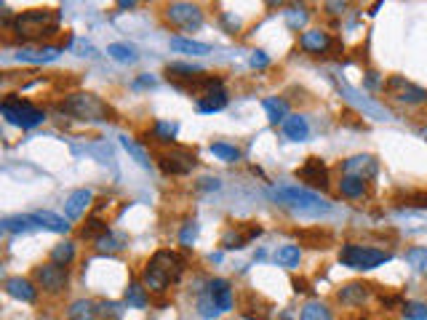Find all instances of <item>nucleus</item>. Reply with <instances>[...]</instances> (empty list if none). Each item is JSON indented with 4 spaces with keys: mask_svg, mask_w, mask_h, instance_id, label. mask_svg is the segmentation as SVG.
Instances as JSON below:
<instances>
[{
    "mask_svg": "<svg viewBox=\"0 0 427 320\" xmlns=\"http://www.w3.org/2000/svg\"><path fill=\"white\" fill-rule=\"evenodd\" d=\"M97 315H99V304L91 299H78L67 307L69 320H97Z\"/></svg>",
    "mask_w": 427,
    "mask_h": 320,
    "instance_id": "nucleus-22",
    "label": "nucleus"
},
{
    "mask_svg": "<svg viewBox=\"0 0 427 320\" xmlns=\"http://www.w3.org/2000/svg\"><path fill=\"white\" fill-rule=\"evenodd\" d=\"M99 315L118 320L120 315H123V310H120V304H115V302H102V304H99Z\"/></svg>",
    "mask_w": 427,
    "mask_h": 320,
    "instance_id": "nucleus-46",
    "label": "nucleus"
},
{
    "mask_svg": "<svg viewBox=\"0 0 427 320\" xmlns=\"http://www.w3.org/2000/svg\"><path fill=\"white\" fill-rule=\"evenodd\" d=\"M123 246H126V237L115 235L112 230H110V233H104V235L97 240V249H99V251H120Z\"/></svg>",
    "mask_w": 427,
    "mask_h": 320,
    "instance_id": "nucleus-40",
    "label": "nucleus"
},
{
    "mask_svg": "<svg viewBox=\"0 0 427 320\" xmlns=\"http://www.w3.org/2000/svg\"><path fill=\"white\" fill-rule=\"evenodd\" d=\"M294 291H296V294H305V291H310V288L305 280H294Z\"/></svg>",
    "mask_w": 427,
    "mask_h": 320,
    "instance_id": "nucleus-51",
    "label": "nucleus"
},
{
    "mask_svg": "<svg viewBox=\"0 0 427 320\" xmlns=\"http://www.w3.org/2000/svg\"><path fill=\"white\" fill-rule=\"evenodd\" d=\"M299 259H302V249H299V246H281V249L275 251V262H278L281 267H286V270L299 267Z\"/></svg>",
    "mask_w": 427,
    "mask_h": 320,
    "instance_id": "nucleus-28",
    "label": "nucleus"
},
{
    "mask_svg": "<svg viewBox=\"0 0 427 320\" xmlns=\"http://www.w3.org/2000/svg\"><path fill=\"white\" fill-rule=\"evenodd\" d=\"M262 107H265V112H267V120L270 123H286V118H289V104L283 99H265L262 101Z\"/></svg>",
    "mask_w": 427,
    "mask_h": 320,
    "instance_id": "nucleus-27",
    "label": "nucleus"
},
{
    "mask_svg": "<svg viewBox=\"0 0 427 320\" xmlns=\"http://www.w3.org/2000/svg\"><path fill=\"white\" fill-rule=\"evenodd\" d=\"M302 240H308L310 249H328L331 243V235L328 233H321V230H312V233H302Z\"/></svg>",
    "mask_w": 427,
    "mask_h": 320,
    "instance_id": "nucleus-44",
    "label": "nucleus"
},
{
    "mask_svg": "<svg viewBox=\"0 0 427 320\" xmlns=\"http://www.w3.org/2000/svg\"><path fill=\"white\" fill-rule=\"evenodd\" d=\"M366 85H369V88H376V85H379V81H376V72H369V78H366Z\"/></svg>",
    "mask_w": 427,
    "mask_h": 320,
    "instance_id": "nucleus-52",
    "label": "nucleus"
},
{
    "mask_svg": "<svg viewBox=\"0 0 427 320\" xmlns=\"http://www.w3.org/2000/svg\"><path fill=\"white\" fill-rule=\"evenodd\" d=\"M126 304L128 307H134V310H144L147 304H150V296H147V288H144V283H128V288H126Z\"/></svg>",
    "mask_w": 427,
    "mask_h": 320,
    "instance_id": "nucleus-26",
    "label": "nucleus"
},
{
    "mask_svg": "<svg viewBox=\"0 0 427 320\" xmlns=\"http://www.w3.org/2000/svg\"><path fill=\"white\" fill-rule=\"evenodd\" d=\"M107 53H110L115 62H123V65H134L139 59L137 51L131 49V46H126V43H112V46H107Z\"/></svg>",
    "mask_w": 427,
    "mask_h": 320,
    "instance_id": "nucleus-34",
    "label": "nucleus"
},
{
    "mask_svg": "<svg viewBox=\"0 0 427 320\" xmlns=\"http://www.w3.org/2000/svg\"><path fill=\"white\" fill-rule=\"evenodd\" d=\"M166 75H169V81L179 83V81H192V78L203 75V67H198V65H187V62H174V65L166 67Z\"/></svg>",
    "mask_w": 427,
    "mask_h": 320,
    "instance_id": "nucleus-24",
    "label": "nucleus"
},
{
    "mask_svg": "<svg viewBox=\"0 0 427 320\" xmlns=\"http://www.w3.org/2000/svg\"><path fill=\"white\" fill-rule=\"evenodd\" d=\"M185 272V259L171 249H160L153 253V259L147 262V267L142 272V283L155 294H163L169 286H174Z\"/></svg>",
    "mask_w": 427,
    "mask_h": 320,
    "instance_id": "nucleus-1",
    "label": "nucleus"
},
{
    "mask_svg": "<svg viewBox=\"0 0 427 320\" xmlns=\"http://www.w3.org/2000/svg\"><path fill=\"white\" fill-rule=\"evenodd\" d=\"M299 320H334L331 310L324 302H308L299 312Z\"/></svg>",
    "mask_w": 427,
    "mask_h": 320,
    "instance_id": "nucleus-32",
    "label": "nucleus"
},
{
    "mask_svg": "<svg viewBox=\"0 0 427 320\" xmlns=\"http://www.w3.org/2000/svg\"><path fill=\"white\" fill-rule=\"evenodd\" d=\"M195 237H198V221L195 219L185 221V224H182V233H179V243H182L185 249H192Z\"/></svg>",
    "mask_w": 427,
    "mask_h": 320,
    "instance_id": "nucleus-45",
    "label": "nucleus"
},
{
    "mask_svg": "<svg viewBox=\"0 0 427 320\" xmlns=\"http://www.w3.org/2000/svg\"><path fill=\"white\" fill-rule=\"evenodd\" d=\"M401 312L406 320H427V304L422 302H406L401 304Z\"/></svg>",
    "mask_w": 427,
    "mask_h": 320,
    "instance_id": "nucleus-42",
    "label": "nucleus"
},
{
    "mask_svg": "<svg viewBox=\"0 0 427 320\" xmlns=\"http://www.w3.org/2000/svg\"><path fill=\"white\" fill-rule=\"evenodd\" d=\"M331 46H334V40H331V35L324 33V30H308V33L299 37V49L308 51V53H315V56L326 53Z\"/></svg>",
    "mask_w": 427,
    "mask_h": 320,
    "instance_id": "nucleus-15",
    "label": "nucleus"
},
{
    "mask_svg": "<svg viewBox=\"0 0 427 320\" xmlns=\"http://www.w3.org/2000/svg\"><path fill=\"white\" fill-rule=\"evenodd\" d=\"M393 259L390 251H382V249H374V246H358V243H344L340 249V262L350 270L358 272H369L376 270L382 264H387Z\"/></svg>",
    "mask_w": 427,
    "mask_h": 320,
    "instance_id": "nucleus-5",
    "label": "nucleus"
},
{
    "mask_svg": "<svg viewBox=\"0 0 427 320\" xmlns=\"http://www.w3.org/2000/svg\"><path fill=\"white\" fill-rule=\"evenodd\" d=\"M208 150H211L214 158H219L224 163H235V160H240V150L238 147H233V144H227V142H214Z\"/></svg>",
    "mask_w": 427,
    "mask_h": 320,
    "instance_id": "nucleus-33",
    "label": "nucleus"
},
{
    "mask_svg": "<svg viewBox=\"0 0 427 320\" xmlns=\"http://www.w3.org/2000/svg\"><path fill=\"white\" fill-rule=\"evenodd\" d=\"M3 230L6 233H30L35 230V221H33V214H19V217H6L3 219Z\"/></svg>",
    "mask_w": 427,
    "mask_h": 320,
    "instance_id": "nucleus-30",
    "label": "nucleus"
},
{
    "mask_svg": "<svg viewBox=\"0 0 427 320\" xmlns=\"http://www.w3.org/2000/svg\"><path fill=\"white\" fill-rule=\"evenodd\" d=\"M198 315L203 320H214V318H219L222 312H219V307L214 304V299L208 296V291L203 288V294L198 296Z\"/></svg>",
    "mask_w": 427,
    "mask_h": 320,
    "instance_id": "nucleus-38",
    "label": "nucleus"
},
{
    "mask_svg": "<svg viewBox=\"0 0 427 320\" xmlns=\"http://www.w3.org/2000/svg\"><path fill=\"white\" fill-rule=\"evenodd\" d=\"M37 320H56V318H51V315H43V318H37Z\"/></svg>",
    "mask_w": 427,
    "mask_h": 320,
    "instance_id": "nucleus-55",
    "label": "nucleus"
},
{
    "mask_svg": "<svg viewBox=\"0 0 427 320\" xmlns=\"http://www.w3.org/2000/svg\"><path fill=\"white\" fill-rule=\"evenodd\" d=\"M267 65H270V56H267L265 51H254V56H251V67L262 69V67H267Z\"/></svg>",
    "mask_w": 427,
    "mask_h": 320,
    "instance_id": "nucleus-47",
    "label": "nucleus"
},
{
    "mask_svg": "<svg viewBox=\"0 0 427 320\" xmlns=\"http://www.w3.org/2000/svg\"><path fill=\"white\" fill-rule=\"evenodd\" d=\"M6 294L27 304L37 299V288H35V283L33 280H27V278H8V280H6Z\"/></svg>",
    "mask_w": 427,
    "mask_h": 320,
    "instance_id": "nucleus-18",
    "label": "nucleus"
},
{
    "mask_svg": "<svg viewBox=\"0 0 427 320\" xmlns=\"http://www.w3.org/2000/svg\"><path fill=\"white\" fill-rule=\"evenodd\" d=\"M91 201H94L91 190H75V192H69V198L65 201V214H67V219H81L85 214V208L91 205Z\"/></svg>",
    "mask_w": 427,
    "mask_h": 320,
    "instance_id": "nucleus-19",
    "label": "nucleus"
},
{
    "mask_svg": "<svg viewBox=\"0 0 427 320\" xmlns=\"http://www.w3.org/2000/svg\"><path fill=\"white\" fill-rule=\"evenodd\" d=\"M262 235V227L256 221H243V224H235L230 227L222 235V249L224 251H238V249H246L251 240Z\"/></svg>",
    "mask_w": 427,
    "mask_h": 320,
    "instance_id": "nucleus-12",
    "label": "nucleus"
},
{
    "mask_svg": "<svg viewBox=\"0 0 427 320\" xmlns=\"http://www.w3.org/2000/svg\"><path fill=\"white\" fill-rule=\"evenodd\" d=\"M11 33L22 43H43L59 33V17L49 8H33L11 19Z\"/></svg>",
    "mask_w": 427,
    "mask_h": 320,
    "instance_id": "nucleus-2",
    "label": "nucleus"
},
{
    "mask_svg": "<svg viewBox=\"0 0 427 320\" xmlns=\"http://www.w3.org/2000/svg\"><path fill=\"white\" fill-rule=\"evenodd\" d=\"M406 262H409V264L417 272L427 275V246H417V249H409V251H406Z\"/></svg>",
    "mask_w": 427,
    "mask_h": 320,
    "instance_id": "nucleus-39",
    "label": "nucleus"
},
{
    "mask_svg": "<svg viewBox=\"0 0 427 320\" xmlns=\"http://www.w3.org/2000/svg\"><path fill=\"white\" fill-rule=\"evenodd\" d=\"M376 171H379V163L371 155H353V158H347L342 163V176H358L363 182L374 179Z\"/></svg>",
    "mask_w": 427,
    "mask_h": 320,
    "instance_id": "nucleus-13",
    "label": "nucleus"
},
{
    "mask_svg": "<svg viewBox=\"0 0 427 320\" xmlns=\"http://www.w3.org/2000/svg\"><path fill=\"white\" fill-rule=\"evenodd\" d=\"M75 259V243H69V240H65V243H59V246H53L51 251V262H56V264H62V267H67L69 262Z\"/></svg>",
    "mask_w": 427,
    "mask_h": 320,
    "instance_id": "nucleus-37",
    "label": "nucleus"
},
{
    "mask_svg": "<svg viewBox=\"0 0 427 320\" xmlns=\"http://www.w3.org/2000/svg\"><path fill=\"white\" fill-rule=\"evenodd\" d=\"M201 190H219V179L206 176V179H201Z\"/></svg>",
    "mask_w": 427,
    "mask_h": 320,
    "instance_id": "nucleus-49",
    "label": "nucleus"
},
{
    "mask_svg": "<svg viewBox=\"0 0 427 320\" xmlns=\"http://www.w3.org/2000/svg\"><path fill=\"white\" fill-rule=\"evenodd\" d=\"M326 8H328L331 14H340V11H344V8H347V3H326Z\"/></svg>",
    "mask_w": 427,
    "mask_h": 320,
    "instance_id": "nucleus-50",
    "label": "nucleus"
},
{
    "mask_svg": "<svg viewBox=\"0 0 427 320\" xmlns=\"http://www.w3.org/2000/svg\"><path fill=\"white\" fill-rule=\"evenodd\" d=\"M283 17H286V24H289L291 30H302L308 24L310 14L305 6H291L289 11H283Z\"/></svg>",
    "mask_w": 427,
    "mask_h": 320,
    "instance_id": "nucleus-36",
    "label": "nucleus"
},
{
    "mask_svg": "<svg viewBox=\"0 0 427 320\" xmlns=\"http://www.w3.org/2000/svg\"><path fill=\"white\" fill-rule=\"evenodd\" d=\"M35 280L46 294H62L69 283V272L67 267H62L56 262H46L40 267H35Z\"/></svg>",
    "mask_w": 427,
    "mask_h": 320,
    "instance_id": "nucleus-8",
    "label": "nucleus"
},
{
    "mask_svg": "<svg viewBox=\"0 0 427 320\" xmlns=\"http://www.w3.org/2000/svg\"><path fill=\"white\" fill-rule=\"evenodd\" d=\"M0 112L8 123H14L19 128H35L46 120V112L40 107L30 104L27 99H19V96H6L0 104Z\"/></svg>",
    "mask_w": 427,
    "mask_h": 320,
    "instance_id": "nucleus-6",
    "label": "nucleus"
},
{
    "mask_svg": "<svg viewBox=\"0 0 427 320\" xmlns=\"http://www.w3.org/2000/svg\"><path fill=\"white\" fill-rule=\"evenodd\" d=\"M208 296L214 299V304L219 307V312H230L233 310V286H230V280H224V278H214V280H208Z\"/></svg>",
    "mask_w": 427,
    "mask_h": 320,
    "instance_id": "nucleus-14",
    "label": "nucleus"
},
{
    "mask_svg": "<svg viewBox=\"0 0 427 320\" xmlns=\"http://www.w3.org/2000/svg\"><path fill=\"white\" fill-rule=\"evenodd\" d=\"M158 166L166 176H187L190 171L198 166V158L190 150H171L158 155Z\"/></svg>",
    "mask_w": 427,
    "mask_h": 320,
    "instance_id": "nucleus-9",
    "label": "nucleus"
},
{
    "mask_svg": "<svg viewBox=\"0 0 427 320\" xmlns=\"http://www.w3.org/2000/svg\"><path fill=\"white\" fill-rule=\"evenodd\" d=\"M224 107H227V94H224V88H217V91H208L203 96H198V112H203V115L222 112Z\"/></svg>",
    "mask_w": 427,
    "mask_h": 320,
    "instance_id": "nucleus-20",
    "label": "nucleus"
},
{
    "mask_svg": "<svg viewBox=\"0 0 427 320\" xmlns=\"http://www.w3.org/2000/svg\"><path fill=\"white\" fill-rule=\"evenodd\" d=\"M393 99L403 101V104H422V101H427V91L422 88V85L411 83V81H406L403 75H393V78H387V83L382 85Z\"/></svg>",
    "mask_w": 427,
    "mask_h": 320,
    "instance_id": "nucleus-10",
    "label": "nucleus"
},
{
    "mask_svg": "<svg viewBox=\"0 0 427 320\" xmlns=\"http://www.w3.org/2000/svg\"><path fill=\"white\" fill-rule=\"evenodd\" d=\"M340 192L344 198H363L366 195V182L358 179V176H342L340 179Z\"/></svg>",
    "mask_w": 427,
    "mask_h": 320,
    "instance_id": "nucleus-29",
    "label": "nucleus"
},
{
    "mask_svg": "<svg viewBox=\"0 0 427 320\" xmlns=\"http://www.w3.org/2000/svg\"><path fill=\"white\" fill-rule=\"evenodd\" d=\"M153 83H155L153 78H150V75H144V78H139V81H137V88H139V85H153Z\"/></svg>",
    "mask_w": 427,
    "mask_h": 320,
    "instance_id": "nucleus-53",
    "label": "nucleus"
},
{
    "mask_svg": "<svg viewBox=\"0 0 427 320\" xmlns=\"http://www.w3.org/2000/svg\"><path fill=\"white\" fill-rule=\"evenodd\" d=\"M171 51L176 53H192V56H206L211 53V46L208 43H198V40H187V37H171Z\"/></svg>",
    "mask_w": 427,
    "mask_h": 320,
    "instance_id": "nucleus-25",
    "label": "nucleus"
},
{
    "mask_svg": "<svg viewBox=\"0 0 427 320\" xmlns=\"http://www.w3.org/2000/svg\"><path fill=\"white\" fill-rule=\"evenodd\" d=\"M120 144H123L126 150L134 155V160H137L142 169H150V166H153V163H150V155L144 152V147H139V144L134 142V139H131V136H120Z\"/></svg>",
    "mask_w": 427,
    "mask_h": 320,
    "instance_id": "nucleus-35",
    "label": "nucleus"
},
{
    "mask_svg": "<svg viewBox=\"0 0 427 320\" xmlns=\"http://www.w3.org/2000/svg\"><path fill=\"white\" fill-rule=\"evenodd\" d=\"M283 134H286V139H291V142H305L310 136L308 120L302 118V115H289L286 123H283Z\"/></svg>",
    "mask_w": 427,
    "mask_h": 320,
    "instance_id": "nucleus-23",
    "label": "nucleus"
},
{
    "mask_svg": "<svg viewBox=\"0 0 427 320\" xmlns=\"http://www.w3.org/2000/svg\"><path fill=\"white\" fill-rule=\"evenodd\" d=\"M179 134V126L176 123H169V120H155L153 126V136L160 142V144H171Z\"/></svg>",
    "mask_w": 427,
    "mask_h": 320,
    "instance_id": "nucleus-31",
    "label": "nucleus"
},
{
    "mask_svg": "<svg viewBox=\"0 0 427 320\" xmlns=\"http://www.w3.org/2000/svg\"><path fill=\"white\" fill-rule=\"evenodd\" d=\"M59 53H62V46H40V49H22L17 59L30 65H46V62H56Z\"/></svg>",
    "mask_w": 427,
    "mask_h": 320,
    "instance_id": "nucleus-17",
    "label": "nucleus"
},
{
    "mask_svg": "<svg viewBox=\"0 0 427 320\" xmlns=\"http://www.w3.org/2000/svg\"><path fill=\"white\" fill-rule=\"evenodd\" d=\"M246 320H270V304H243Z\"/></svg>",
    "mask_w": 427,
    "mask_h": 320,
    "instance_id": "nucleus-43",
    "label": "nucleus"
},
{
    "mask_svg": "<svg viewBox=\"0 0 427 320\" xmlns=\"http://www.w3.org/2000/svg\"><path fill=\"white\" fill-rule=\"evenodd\" d=\"M337 299L342 304H347V307H360L363 302H369L371 299V286L369 283H347V286H342V291L337 294Z\"/></svg>",
    "mask_w": 427,
    "mask_h": 320,
    "instance_id": "nucleus-16",
    "label": "nucleus"
},
{
    "mask_svg": "<svg viewBox=\"0 0 427 320\" xmlns=\"http://www.w3.org/2000/svg\"><path fill=\"white\" fill-rule=\"evenodd\" d=\"M104 233H110V227H107V221H102L99 217L88 219V221H85V227L81 230V235H83V237H94V240H99Z\"/></svg>",
    "mask_w": 427,
    "mask_h": 320,
    "instance_id": "nucleus-41",
    "label": "nucleus"
},
{
    "mask_svg": "<svg viewBox=\"0 0 427 320\" xmlns=\"http://www.w3.org/2000/svg\"><path fill=\"white\" fill-rule=\"evenodd\" d=\"M118 6L120 8H137V3H134V0H120Z\"/></svg>",
    "mask_w": 427,
    "mask_h": 320,
    "instance_id": "nucleus-54",
    "label": "nucleus"
},
{
    "mask_svg": "<svg viewBox=\"0 0 427 320\" xmlns=\"http://www.w3.org/2000/svg\"><path fill=\"white\" fill-rule=\"evenodd\" d=\"M59 112H67L75 120H85V123H104V120L112 118V107L88 91L69 94L67 99L59 104Z\"/></svg>",
    "mask_w": 427,
    "mask_h": 320,
    "instance_id": "nucleus-4",
    "label": "nucleus"
},
{
    "mask_svg": "<svg viewBox=\"0 0 427 320\" xmlns=\"http://www.w3.org/2000/svg\"><path fill=\"white\" fill-rule=\"evenodd\" d=\"M273 198L283 208H289L291 214L296 217H324L331 211V205L312 190H305V187H294V185H281L273 190Z\"/></svg>",
    "mask_w": 427,
    "mask_h": 320,
    "instance_id": "nucleus-3",
    "label": "nucleus"
},
{
    "mask_svg": "<svg viewBox=\"0 0 427 320\" xmlns=\"http://www.w3.org/2000/svg\"><path fill=\"white\" fill-rule=\"evenodd\" d=\"M409 203L411 205H417V208H427V195L425 192H419V195H409Z\"/></svg>",
    "mask_w": 427,
    "mask_h": 320,
    "instance_id": "nucleus-48",
    "label": "nucleus"
},
{
    "mask_svg": "<svg viewBox=\"0 0 427 320\" xmlns=\"http://www.w3.org/2000/svg\"><path fill=\"white\" fill-rule=\"evenodd\" d=\"M296 179L302 185H308L310 190H328L331 182H328V169L321 158H308L299 169H296Z\"/></svg>",
    "mask_w": 427,
    "mask_h": 320,
    "instance_id": "nucleus-11",
    "label": "nucleus"
},
{
    "mask_svg": "<svg viewBox=\"0 0 427 320\" xmlns=\"http://www.w3.org/2000/svg\"><path fill=\"white\" fill-rule=\"evenodd\" d=\"M33 221L35 227H40V230H49V233H69V224L62 217H56L51 211H35L33 214Z\"/></svg>",
    "mask_w": 427,
    "mask_h": 320,
    "instance_id": "nucleus-21",
    "label": "nucleus"
},
{
    "mask_svg": "<svg viewBox=\"0 0 427 320\" xmlns=\"http://www.w3.org/2000/svg\"><path fill=\"white\" fill-rule=\"evenodd\" d=\"M163 17L171 27H179V30H187V33L203 27V11L195 3H169Z\"/></svg>",
    "mask_w": 427,
    "mask_h": 320,
    "instance_id": "nucleus-7",
    "label": "nucleus"
}]
</instances>
